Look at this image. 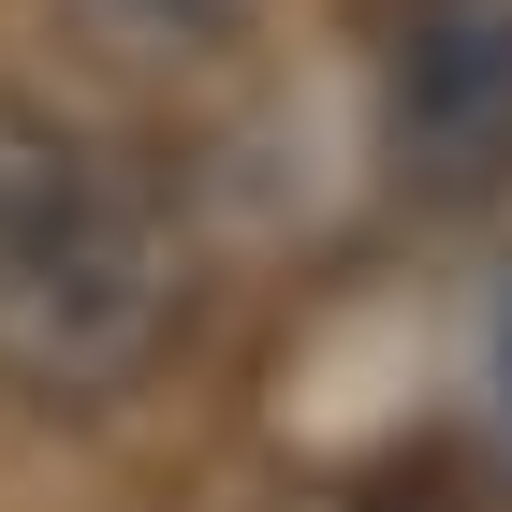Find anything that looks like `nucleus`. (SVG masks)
Returning a JSON list of instances; mask_svg holds the SVG:
<instances>
[{
    "instance_id": "obj_4",
    "label": "nucleus",
    "mask_w": 512,
    "mask_h": 512,
    "mask_svg": "<svg viewBox=\"0 0 512 512\" xmlns=\"http://www.w3.org/2000/svg\"><path fill=\"white\" fill-rule=\"evenodd\" d=\"M366 512H469V498H439V483H395V498H366Z\"/></svg>"
},
{
    "instance_id": "obj_1",
    "label": "nucleus",
    "mask_w": 512,
    "mask_h": 512,
    "mask_svg": "<svg viewBox=\"0 0 512 512\" xmlns=\"http://www.w3.org/2000/svg\"><path fill=\"white\" fill-rule=\"evenodd\" d=\"M191 337V220L118 132L0 88V395L118 410Z\"/></svg>"
},
{
    "instance_id": "obj_2",
    "label": "nucleus",
    "mask_w": 512,
    "mask_h": 512,
    "mask_svg": "<svg viewBox=\"0 0 512 512\" xmlns=\"http://www.w3.org/2000/svg\"><path fill=\"white\" fill-rule=\"evenodd\" d=\"M381 161L425 205L512 176V0H395L381 30Z\"/></svg>"
},
{
    "instance_id": "obj_5",
    "label": "nucleus",
    "mask_w": 512,
    "mask_h": 512,
    "mask_svg": "<svg viewBox=\"0 0 512 512\" xmlns=\"http://www.w3.org/2000/svg\"><path fill=\"white\" fill-rule=\"evenodd\" d=\"M498 395H512V293H498Z\"/></svg>"
},
{
    "instance_id": "obj_3",
    "label": "nucleus",
    "mask_w": 512,
    "mask_h": 512,
    "mask_svg": "<svg viewBox=\"0 0 512 512\" xmlns=\"http://www.w3.org/2000/svg\"><path fill=\"white\" fill-rule=\"evenodd\" d=\"M278 0H44V30L74 44L88 74H118V88H205V74H235L249 44H264Z\"/></svg>"
}]
</instances>
